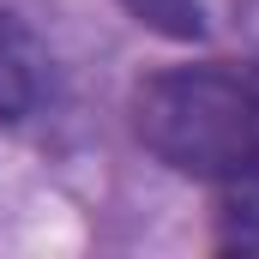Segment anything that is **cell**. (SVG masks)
<instances>
[{
  "instance_id": "1",
  "label": "cell",
  "mask_w": 259,
  "mask_h": 259,
  "mask_svg": "<svg viewBox=\"0 0 259 259\" xmlns=\"http://www.w3.org/2000/svg\"><path fill=\"white\" fill-rule=\"evenodd\" d=\"M139 145L211 187H259V61H187L139 78Z\"/></svg>"
},
{
  "instance_id": "2",
  "label": "cell",
  "mask_w": 259,
  "mask_h": 259,
  "mask_svg": "<svg viewBox=\"0 0 259 259\" xmlns=\"http://www.w3.org/2000/svg\"><path fill=\"white\" fill-rule=\"evenodd\" d=\"M49 97V61L36 49V36L0 12V127H24Z\"/></svg>"
},
{
  "instance_id": "3",
  "label": "cell",
  "mask_w": 259,
  "mask_h": 259,
  "mask_svg": "<svg viewBox=\"0 0 259 259\" xmlns=\"http://www.w3.org/2000/svg\"><path fill=\"white\" fill-rule=\"evenodd\" d=\"M121 6H127L145 30H157V36H169V42H199V36H205L199 0H121Z\"/></svg>"
}]
</instances>
